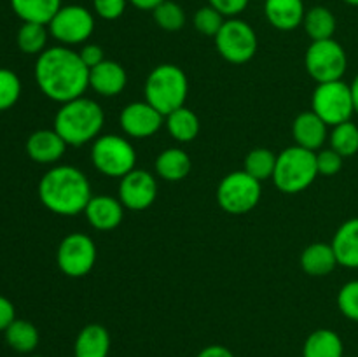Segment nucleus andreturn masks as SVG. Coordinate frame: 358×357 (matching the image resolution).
I'll list each match as a JSON object with an SVG mask.
<instances>
[{
    "label": "nucleus",
    "instance_id": "obj_1",
    "mask_svg": "<svg viewBox=\"0 0 358 357\" xmlns=\"http://www.w3.org/2000/svg\"><path fill=\"white\" fill-rule=\"evenodd\" d=\"M34 74L42 93L58 104L83 97L90 88V69L83 63L79 52L69 46L59 44L42 51L37 56Z\"/></svg>",
    "mask_w": 358,
    "mask_h": 357
},
{
    "label": "nucleus",
    "instance_id": "obj_2",
    "mask_svg": "<svg viewBox=\"0 0 358 357\" xmlns=\"http://www.w3.org/2000/svg\"><path fill=\"white\" fill-rule=\"evenodd\" d=\"M42 205L58 216H77L91 200V184L86 175L72 164H58L42 175L38 182Z\"/></svg>",
    "mask_w": 358,
    "mask_h": 357
},
{
    "label": "nucleus",
    "instance_id": "obj_3",
    "mask_svg": "<svg viewBox=\"0 0 358 357\" xmlns=\"http://www.w3.org/2000/svg\"><path fill=\"white\" fill-rule=\"evenodd\" d=\"M105 114L100 104L86 97H79L62 104L55 115V130L66 146H84L100 135Z\"/></svg>",
    "mask_w": 358,
    "mask_h": 357
},
{
    "label": "nucleus",
    "instance_id": "obj_4",
    "mask_svg": "<svg viewBox=\"0 0 358 357\" xmlns=\"http://www.w3.org/2000/svg\"><path fill=\"white\" fill-rule=\"evenodd\" d=\"M143 93H145V102H149L166 118L170 112L184 107L189 93L187 76L180 66L173 63L157 65L147 76Z\"/></svg>",
    "mask_w": 358,
    "mask_h": 357
},
{
    "label": "nucleus",
    "instance_id": "obj_5",
    "mask_svg": "<svg viewBox=\"0 0 358 357\" xmlns=\"http://www.w3.org/2000/svg\"><path fill=\"white\" fill-rule=\"evenodd\" d=\"M318 175L317 153L304 147L292 146L283 149L276 156L273 182L287 195H296L313 184Z\"/></svg>",
    "mask_w": 358,
    "mask_h": 357
},
{
    "label": "nucleus",
    "instance_id": "obj_6",
    "mask_svg": "<svg viewBox=\"0 0 358 357\" xmlns=\"http://www.w3.org/2000/svg\"><path fill=\"white\" fill-rule=\"evenodd\" d=\"M262 188L257 178L245 170L231 172L220 181L217 188V203L227 214H247L261 202Z\"/></svg>",
    "mask_w": 358,
    "mask_h": 357
},
{
    "label": "nucleus",
    "instance_id": "obj_7",
    "mask_svg": "<svg viewBox=\"0 0 358 357\" xmlns=\"http://www.w3.org/2000/svg\"><path fill=\"white\" fill-rule=\"evenodd\" d=\"M311 111L327 126H338L341 122L352 121L355 107H353L350 84H346L345 80L318 84L311 98Z\"/></svg>",
    "mask_w": 358,
    "mask_h": 357
},
{
    "label": "nucleus",
    "instance_id": "obj_8",
    "mask_svg": "<svg viewBox=\"0 0 358 357\" xmlns=\"http://www.w3.org/2000/svg\"><path fill=\"white\" fill-rule=\"evenodd\" d=\"M91 163L100 174L121 178L135 168L136 153L124 136L103 135L91 147Z\"/></svg>",
    "mask_w": 358,
    "mask_h": 357
},
{
    "label": "nucleus",
    "instance_id": "obj_9",
    "mask_svg": "<svg viewBox=\"0 0 358 357\" xmlns=\"http://www.w3.org/2000/svg\"><path fill=\"white\" fill-rule=\"evenodd\" d=\"M304 65H306L308 74L318 84L341 80L348 66V56H346L345 48L334 38L315 41L308 48Z\"/></svg>",
    "mask_w": 358,
    "mask_h": 357
},
{
    "label": "nucleus",
    "instance_id": "obj_10",
    "mask_svg": "<svg viewBox=\"0 0 358 357\" xmlns=\"http://www.w3.org/2000/svg\"><path fill=\"white\" fill-rule=\"evenodd\" d=\"M213 38L219 55L229 63H247L257 52L255 30L240 18H227Z\"/></svg>",
    "mask_w": 358,
    "mask_h": 357
},
{
    "label": "nucleus",
    "instance_id": "obj_11",
    "mask_svg": "<svg viewBox=\"0 0 358 357\" xmlns=\"http://www.w3.org/2000/svg\"><path fill=\"white\" fill-rule=\"evenodd\" d=\"M48 30L62 46L84 44L94 31V14L79 4L62 6L49 21Z\"/></svg>",
    "mask_w": 358,
    "mask_h": 357
},
{
    "label": "nucleus",
    "instance_id": "obj_12",
    "mask_svg": "<svg viewBox=\"0 0 358 357\" xmlns=\"http://www.w3.org/2000/svg\"><path fill=\"white\" fill-rule=\"evenodd\" d=\"M56 262L66 276H86L96 262V245L93 238L84 233L66 234L56 252Z\"/></svg>",
    "mask_w": 358,
    "mask_h": 357
},
{
    "label": "nucleus",
    "instance_id": "obj_13",
    "mask_svg": "<svg viewBox=\"0 0 358 357\" xmlns=\"http://www.w3.org/2000/svg\"><path fill=\"white\" fill-rule=\"evenodd\" d=\"M157 196V182L147 170L133 168L119 182V202L128 210H145Z\"/></svg>",
    "mask_w": 358,
    "mask_h": 357
},
{
    "label": "nucleus",
    "instance_id": "obj_14",
    "mask_svg": "<svg viewBox=\"0 0 358 357\" xmlns=\"http://www.w3.org/2000/svg\"><path fill=\"white\" fill-rule=\"evenodd\" d=\"M164 115L149 102H133L121 111L119 125L122 132L133 139H147L159 132Z\"/></svg>",
    "mask_w": 358,
    "mask_h": 357
},
{
    "label": "nucleus",
    "instance_id": "obj_15",
    "mask_svg": "<svg viewBox=\"0 0 358 357\" xmlns=\"http://www.w3.org/2000/svg\"><path fill=\"white\" fill-rule=\"evenodd\" d=\"M86 219L94 230L100 231H110L121 224L122 216H124V206L119 202V198H112L107 195L91 196L90 203H87Z\"/></svg>",
    "mask_w": 358,
    "mask_h": 357
},
{
    "label": "nucleus",
    "instance_id": "obj_16",
    "mask_svg": "<svg viewBox=\"0 0 358 357\" xmlns=\"http://www.w3.org/2000/svg\"><path fill=\"white\" fill-rule=\"evenodd\" d=\"M128 83V76L121 63L103 59L90 70V88L101 97H117Z\"/></svg>",
    "mask_w": 358,
    "mask_h": 357
},
{
    "label": "nucleus",
    "instance_id": "obj_17",
    "mask_svg": "<svg viewBox=\"0 0 358 357\" xmlns=\"http://www.w3.org/2000/svg\"><path fill=\"white\" fill-rule=\"evenodd\" d=\"M66 142L56 130H37L27 140V154L35 163H56L65 154Z\"/></svg>",
    "mask_w": 358,
    "mask_h": 357
},
{
    "label": "nucleus",
    "instance_id": "obj_18",
    "mask_svg": "<svg viewBox=\"0 0 358 357\" xmlns=\"http://www.w3.org/2000/svg\"><path fill=\"white\" fill-rule=\"evenodd\" d=\"M264 14L273 28L290 31L303 24L306 9L303 0H266Z\"/></svg>",
    "mask_w": 358,
    "mask_h": 357
},
{
    "label": "nucleus",
    "instance_id": "obj_19",
    "mask_svg": "<svg viewBox=\"0 0 358 357\" xmlns=\"http://www.w3.org/2000/svg\"><path fill=\"white\" fill-rule=\"evenodd\" d=\"M292 135L296 146L317 153L327 140V125L313 111L301 112L292 122Z\"/></svg>",
    "mask_w": 358,
    "mask_h": 357
},
{
    "label": "nucleus",
    "instance_id": "obj_20",
    "mask_svg": "<svg viewBox=\"0 0 358 357\" xmlns=\"http://www.w3.org/2000/svg\"><path fill=\"white\" fill-rule=\"evenodd\" d=\"M331 245L339 266L358 270V217L345 220L338 227Z\"/></svg>",
    "mask_w": 358,
    "mask_h": 357
},
{
    "label": "nucleus",
    "instance_id": "obj_21",
    "mask_svg": "<svg viewBox=\"0 0 358 357\" xmlns=\"http://www.w3.org/2000/svg\"><path fill=\"white\" fill-rule=\"evenodd\" d=\"M110 335L101 324H87L77 335L73 343L76 357H108Z\"/></svg>",
    "mask_w": 358,
    "mask_h": 357
},
{
    "label": "nucleus",
    "instance_id": "obj_22",
    "mask_svg": "<svg viewBox=\"0 0 358 357\" xmlns=\"http://www.w3.org/2000/svg\"><path fill=\"white\" fill-rule=\"evenodd\" d=\"M338 266L331 244H311L301 254V268L311 276H325Z\"/></svg>",
    "mask_w": 358,
    "mask_h": 357
},
{
    "label": "nucleus",
    "instance_id": "obj_23",
    "mask_svg": "<svg viewBox=\"0 0 358 357\" xmlns=\"http://www.w3.org/2000/svg\"><path fill=\"white\" fill-rule=\"evenodd\" d=\"M62 6L63 0H10L14 14L23 23L49 24Z\"/></svg>",
    "mask_w": 358,
    "mask_h": 357
},
{
    "label": "nucleus",
    "instance_id": "obj_24",
    "mask_svg": "<svg viewBox=\"0 0 358 357\" xmlns=\"http://www.w3.org/2000/svg\"><path fill=\"white\" fill-rule=\"evenodd\" d=\"M303 357H345L341 336L332 329H317L304 342Z\"/></svg>",
    "mask_w": 358,
    "mask_h": 357
},
{
    "label": "nucleus",
    "instance_id": "obj_25",
    "mask_svg": "<svg viewBox=\"0 0 358 357\" xmlns=\"http://www.w3.org/2000/svg\"><path fill=\"white\" fill-rule=\"evenodd\" d=\"M156 172L161 178L168 182H178L185 178L191 172V158L185 150L178 147L164 149L156 158Z\"/></svg>",
    "mask_w": 358,
    "mask_h": 357
},
{
    "label": "nucleus",
    "instance_id": "obj_26",
    "mask_svg": "<svg viewBox=\"0 0 358 357\" xmlns=\"http://www.w3.org/2000/svg\"><path fill=\"white\" fill-rule=\"evenodd\" d=\"M303 27L306 30L308 37L313 42L327 41V38L334 37L338 21H336L334 13L329 7L315 6L311 9H308L306 14H304Z\"/></svg>",
    "mask_w": 358,
    "mask_h": 357
},
{
    "label": "nucleus",
    "instance_id": "obj_27",
    "mask_svg": "<svg viewBox=\"0 0 358 357\" xmlns=\"http://www.w3.org/2000/svg\"><path fill=\"white\" fill-rule=\"evenodd\" d=\"M7 345L20 354H30L38 345V329L24 318H14L13 324L3 331Z\"/></svg>",
    "mask_w": 358,
    "mask_h": 357
},
{
    "label": "nucleus",
    "instance_id": "obj_28",
    "mask_svg": "<svg viewBox=\"0 0 358 357\" xmlns=\"http://www.w3.org/2000/svg\"><path fill=\"white\" fill-rule=\"evenodd\" d=\"M166 128L177 142H192L199 133V119L184 105L166 115Z\"/></svg>",
    "mask_w": 358,
    "mask_h": 357
},
{
    "label": "nucleus",
    "instance_id": "obj_29",
    "mask_svg": "<svg viewBox=\"0 0 358 357\" xmlns=\"http://www.w3.org/2000/svg\"><path fill=\"white\" fill-rule=\"evenodd\" d=\"M49 30L48 24L41 23H23L17 30L16 42L17 48L24 55H41L45 51V44H48Z\"/></svg>",
    "mask_w": 358,
    "mask_h": 357
},
{
    "label": "nucleus",
    "instance_id": "obj_30",
    "mask_svg": "<svg viewBox=\"0 0 358 357\" xmlns=\"http://www.w3.org/2000/svg\"><path fill=\"white\" fill-rule=\"evenodd\" d=\"M275 167L276 154L271 149H266V147H257V149H252L247 154L243 170L250 174L254 178H257L259 182H262L266 178H273Z\"/></svg>",
    "mask_w": 358,
    "mask_h": 357
},
{
    "label": "nucleus",
    "instance_id": "obj_31",
    "mask_svg": "<svg viewBox=\"0 0 358 357\" xmlns=\"http://www.w3.org/2000/svg\"><path fill=\"white\" fill-rule=\"evenodd\" d=\"M329 140H331L332 149L341 154L343 158L355 156L358 153V126L352 121L332 126Z\"/></svg>",
    "mask_w": 358,
    "mask_h": 357
},
{
    "label": "nucleus",
    "instance_id": "obj_32",
    "mask_svg": "<svg viewBox=\"0 0 358 357\" xmlns=\"http://www.w3.org/2000/svg\"><path fill=\"white\" fill-rule=\"evenodd\" d=\"M154 21L161 30L178 31L185 24V10L173 0H164L152 10Z\"/></svg>",
    "mask_w": 358,
    "mask_h": 357
},
{
    "label": "nucleus",
    "instance_id": "obj_33",
    "mask_svg": "<svg viewBox=\"0 0 358 357\" xmlns=\"http://www.w3.org/2000/svg\"><path fill=\"white\" fill-rule=\"evenodd\" d=\"M21 97V80L16 72L0 69V112L9 111Z\"/></svg>",
    "mask_w": 358,
    "mask_h": 357
},
{
    "label": "nucleus",
    "instance_id": "obj_34",
    "mask_svg": "<svg viewBox=\"0 0 358 357\" xmlns=\"http://www.w3.org/2000/svg\"><path fill=\"white\" fill-rule=\"evenodd\" d=\"M226 18L208 4V6H203L196 10L194 14V27L199 34L206 35V37H215L219 34V30L222 28Z\"/></svg>",
    "mask_w": 358,
    "mask_h": 357
},
{
    "label": "nucleus",
    "instance_id": "obj_35",
    "mask_svg": "<svg viewBox=\"0 0 358 357\" xmlns=\"http://www.w3.org/2000/svg\"><path fill=\"white\" fill-rule=\"evenodd\" d=\"M338 307L346 318L358 322V280H350L339 289Z\"/></svg>",
    "mask_w": 358,
    "mask_h": 357
},
{
    "label": "nucleus",
    "instance_id": "obj_36",
    "mask_svg": "<svg viewBox=\"0 0 358 357\" xmlns=\"http://www.w3.org/2000/svg\"><path fill=\"white\" fill-rule=\"evenodd\" d=\"M128 0H93V10L105 21H114L124 14Z\"/></svg>",
    "mask_w": 358,
    "mask_h": 357
},
{
    "label": "nucleus",
    "instance_id": "obj_37",
    "mask_svg": "<svg viewBox=\"0 0 358 357\" xmlns=\"http://www.w3.org/2000/svg\"><path fill=\"white\" fill-rule=\"evenodd\" d=\"M317 168L320 175H336L343 168V156L334 149H322L317 153Z\"/></svg>",
    "mask_w": 358,
    "mask_h": 357
},
{
    "label": "nucleus",
    "instance_id": "obj_38",
    "mask_svg": "<svg viewBox=\"0 0 358 357\" xmlns=\"http://www.w3.org/2000/svg\"><path fill=\"white\" fill-rule=\"evenodd\" d=\"M250 0H208L224 18H238L248 7Z\"/></svg>",
    "mask_w": 358,
    "mask_h": 357
},
{
    "label": "nucleus",
    "instance_id": "obj_39",
    "mask_svg": "<svg viewBox=\"0 0 358 357\" xmlns=\"http://www.w3.org/2000/svg\"><path fill=\"white\" fill-rule=\"evenodd\" d=\"M79 52L80 59H83L84 65L87 66V69H93V66L100 65L101 62H103V49L100 48L98 44H84L83 48H80Z\"/></svg>",
    "mask_w": 358,
    "mask_h": 357
},
{
    "label": "nucleus",
    "instance_id": "obj_40",
    "mask_svg": "<svg viewBox=\"0 0 358 357\" xmlns=\"http://www.w3.org/2000/svg\"><path fill=\"white\" fill-rule=\"evenodd\" d=\"M16 318V310L10 300L0 294V331H6Z\"/></svg>",
    "mask_w": 358,
    "mask_h": 357
},
{
    "label": "nucleus",
    "instance_id": "obj_41",
    "mask_svg": "<svg viewBox=\"0 0 358 357\" xmlns=\"http://www.w3.org/2000/svg\"><path fill=\"white\" fill-rule=\"evenodd\" d=\"M196 357H234V354L231 352L227 346L222 345H208L201 350Z\"/></svg>",
    "mask_w": 358,
    "mask_h": 357
},
{
    "label": "nucleus",
    "instance_id": "obj_42",
    "mask_svg": "<svg viewBox=\"0 0 358 357\" xmlns=\"http://www.w3.org/2000/svg\"><path fill=\"white\" fill-rule=\"evenodd\" d=\"M128 2L140 10H154L164 0H128Z\"/></svg>",
    "mask_w": 358,
    "mask_h": 357
},
{
    "label": "nucleus",
    "instance_id": "obj_43",
    "mask_svg": "<svg viewBox=\"0 0 358 357\" xmlns=\"http://www.w3.org/2000/svg\"><path fill=\"white\" fill-rule=\"evenodd\" d=\"M350 90H352L353 107H355V112L358 114V74L355 76V79L352 80V84H350Z\"/></svg>",
    "mask_w": 358,
    "mask_h": 357
},
{
    "label": "nucleus",
    "instance_id": "obj_44",
    "mask_svg": "<svg viewBox=\"0 0 358 357\" xmlns=\"http://www.w3.org/2000/svg\"><path fill=\"white\" fill-rule=\"evenodd\" d=\"M345 4H348V6H353V7H358V0H343Z\"/></svg>",
    "mask_w": 358,
    "mask_h": 357
},
{
    "label": "nucleus",
    "instance_id": "obj_45",
    "mask_svg": "<svg viewBox=\"0 0 358 357\" xmlns=\"http://www.w3.org/2000/svg\"><path fill=\"white\" fill-rule=\"evenodd\" d=\"M30 357H42V356H30Z\"/></svg>",
    "mask_w": 358,
    "mask_h": 357
},
{
    "label": "nucleus",
    "instance_id": "obj_46",
    "mask_svg": "<svg viewBox=\"0 0 358 357\" xmlns=\"http://www.w3.org/2000/svg\"><path fill=\"white\" fill-rule=\"evenodd\" d=\"M66 357H69V356H66ZM72 357H76V356H72Z\"/></svg>",
    "mask_w": 358,
    "mask_h": 357
}]
</instances>
